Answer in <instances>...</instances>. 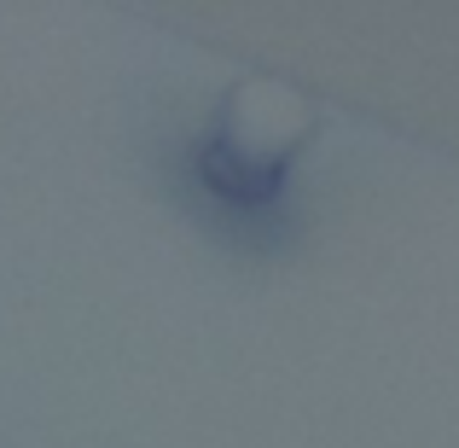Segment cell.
Here are the masks:
<instances>
[{"label": "cell", "instance_id": "cell-1", "mask_svg": "<svg viewBox=\"0 0 459 448\" xmlns=\"http://www.w3.org/2000/svg\"><path fill=\"white\" fill-rule=\"evenodd\" d=\"M308 135H314V105L303 88L280 76H245L215 111L198 169L215 192L238 204H262L280 192L285 163L303 152Z\"/></svg>", "mask_w": 459, "mask_h": 448}]
</instances>
